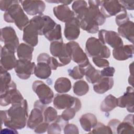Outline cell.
<instances>
[{
  "mask_svg": "<svg viewBox=\"0 0 134 134\" xmlns=\"http://www.w3.org/2000/svg\"><path fill=\"white\" fill-rule=\"evenodd\" d=\"M2 125L15 130L23 129L28 118V103L26 99L12 105L6 110L1 111Z\"/></svg>",
  "mask_w": 134,
  "mask_h": 134,
  "instance_id": "6da1fadb",
  "label": "cell"
},
{
  "mask_svg": "<svg viewBox=\"0 0 134 134\" xmlns=\"http://www.w3.org/2000/svg\"><path fill=\"white\" fill-rule=\"evenodd\" d=\"M4 20L9 23H14L20 30L29 23V19L20 5L19 1H16L4 14Z\"/></svg>",
  "mask_w": 134,
  "mask_h": 134,
  "instance_id": "7a4b0ae2",
  "label": "cell"
},
{
  "mask_svg": "<svg viewBox=\"0 0 134 134\" xmlns=\"http://www.w3.org/2000/svg\"><path fill=\"white\" fill-rule=\"evenodd\" d=\"M85 51L91 58H101L107 59L110 57L109 49L102 43L98 39L91 37L88 38L85 43Z\"/></svg>",
  "mask_w": 134,
  "mask_h": 134,
  "instance_id": "3957f363",
  "label": "cell"
},
{
  "mask_svg": "<svg viewBox=\"0 0 134 134\" xmlns=\"http://www.w3.org/2000/svg\"><path fill=\"white\" fill-rule=\"evenodd\" d=\"M50 52L52 56L57 58L62 66L66 65L71 61V49L67 43L63 41H54L50 44Z\"/></svg>",
  "mask_w": 134,
  "mask_h": 134,
  "instance_id": "277c9868",
  "label": "cell"
},
{
  "mask_svg": "<svg viewBox=\"0 0 134 134\" xmlns=\"http://www.w3.org/2000/svg\"><path fill=\"white\" fill-rule=\"evenodd\" d=\"M39 35H40V28L33 17L23 29V40L26 43L34 47L38 43Z\"/></svg>",
  "mask_w": 134,
  "mask_h": 134,
  "instance_id": "5b68a950",
  "label": "cell"
},
{
  "mask_svg": "<svg viewBox=\"0 0 134 134\" xmlns=\"http://www.w3.org/2000/svg\"><path fill=\"white\" fill-rule=\"evenodd\" d=\"M53 106L58 109L62 110L72 107L81 108L82 104L77 97L67 94H57L53 100Z\"/></svg>",
  "mask_w": 134,
  "mask_h": 134,
  "instance_id": "8992f818",
  "label": "cell"
},
{
  "mask_svg": "<svg viewBox=\"0 0 134 134\" xmlns=\"http://www.w3.org/2000/svg\"><path fill=\"white\" fill-rule=\"evenodd\" d=\"M23 95L17 89L15 83L12 81L9 88L0 95V105L6 106L10 104L20 103L24 100Z\"/></svg>",
  "mask_w": 134,
  "mask_h": 134,
  "instance_id": "52a82bcc",
  "label": "cell"
},
{
  "mask_svg": "<svg viewBox=\"0 0 134 134\" xmlns=\"http://www.w3.org/2000/svg\"><path fill=\"white\" fill-rule=\"evenodd\" d=\"M15 52L13 49L6 46L1 47L0 71H8L15 68L17 61Z\"/></svg>",
  "mask_w": 134,
  "mask_h": 134,
  "instance_id": "ba28073f",
  "label": "cell"
},
{
  "mask_svg": "<svg viewBox=\"0 0 134 134\" xmlns=\"http://www.w3.org/2000/svg\"><path fill=\"white\" fill-rule=\"evenodd\" d=\"M27 121V127L34 129L39 124L44 121L43 110L47 107V105L42 103L39 100H36L34 105Z\"/></svg>",
  "mask_w": 134,
  "mask_h": 134,
  "instance_id": "9c48e42d",
  "label": "cell"
},
{
  "mask_svg": "<svg viewBox=\"0 0 134 134\" xmlns=\"http://www.w3.org/2000/svg\"><path fill=\"white\" fill-rule=\"evenodd\" d=\"M32 88L42 103L47 105L52 102L54 97L53 92L43 82L39 80L35 81L32 83Z\"/></svg>",
  "mask_w": 134,
  "mask_h": 134,
  "instance_id": "30bf717a",
  "label": "cell"
},
{
  "mask_svg": "<svg viewBox=\"0 0 134 134\" xmlns=\"http://www.w3.org/2000/svg\"><path fill=\"white\" fill-rule=\"evenodd\" d=\"M98 39L104 44H107L113 48H116L123 44V41L119 35L112 30L101 29L98 31Z\"/></svg>",
  "mask_w": 134,
  "mask_h": 134,
  "instance_id": "8fae6325",
  "label": "cell"
},
{
  "mask_svg": "<svg viewBox=\"0 0 134 134\" xmlns=\"http://www.w3.org/2000/svg\"><path fill=\"white\" fill-rule=\"evenodd\" d=\"M68 44L71 49V59L76 63L79 66L85 67L90 63L87 55L77 42L71 41L69 42Z\"/></svg>",
  "mask_w": 134,
  "mask_h": 134,
  "instance_id": "7c38bea8",
  "label": "cell"
},
{
  "mask_svg": "<svg viewBox=\"0 0 134 134\" xmlns=\"http://www.w3.org/2000/svg\"><path fill=\"white\" fill-rule=\"evenodd\" d=\"M1 40L4 43V46L8 47L17 52L19 45V39L13 27L8 26L1 29Z\"/></svg>",
  "mask_w": 134,
  "mask_h": 134,
  "instance_id": "4fadbf2b",
  "label": "cell"
},
{
  "mask_svg": "<svg viewBox=\"0 0 134 134\" xmlns=\"http://www.w3.org/2000/svg\"><path fill=\"white\" fill-rule=\"evenodd\" d=\"M36 64L35 62L27 60L18 59L14 68L17 76L22 80L29 79L34 73Z\"/></svg>",
  "mask_w": 134,
  "mask_h": 134,
  "instance_id": "5bb4252c",
  "label": "cell"
},
{
  "mask_svg": "<svg viewBox=\"0 0 134 134\" xmlns=\"http://www.w3.org/2000/svg\"><path fill=\"white\" fill-rule=\"evenodd\" d=\"M100 10L106 18L117 15L126 9L119 1H100Z\"/></svg>",
  "mask_w": 134,
  "mask_h": 134,
  "instance_id": "9a60e30c",
  "label": "cell"
},
{
  "mask_svg": "<svg viewBox=\"0 0 134 134\" xmlns=\"http://www.w3.org/2000/svg\"><path fill=\"white\" fill-rule=\"evenodd\" d=\"M23 10L28 15H40L44 12L46 4L42 1H19Z\"/></svg>",
  "mask_w": 134,
  "mask_h": 134,
  "instance_id": "2e32d148",
  "label": "cell"
},
{
  "mask_svg": "<svg viewBox=\"0 0 134 134\" xmlns=\"http://www.w3.org/2000/svg\"><path fill=\"white\" fill-rule=\"evenodd\" d=\"M80 23L79 19L74 17L65 24L64 35L68 40L77 39L80 34Z\"/></svg>",
  "mask_w": 134,
  "mask_h": 134,
  "instance_id": "e0dca14e",
  "label": "cell"
},
{
  "mask_svg": "<svg viewBox=\"0 0 134 134\" xmlns=\"http://www.w3.org/2000/svg\"><path fill=\"white\" fill-rule=\"evenodd\" d=\"M133 88L128 86L126 92L123 95L117 98V106L121 108H126L128 111L133 113Z\"/></svg>",
  "mask_w": 134,
  "mask_h": 134,
  "instance_id": "ac0fdd59",
  "label": "cell"
},
{
  "mask_svg": "<svg viewBox=\"0 0 134 134\" xmlns=\"http://www.w3.org/2000/svg\"><path fill=\"white\" fill-rule=\"evenodd\" d=\"M53 12L54 15L58 19L65 23L75 17L73 10L65 5L61 4L54 7Z\"/></svg>",
  "mask_w": 134,
  "mask_h": 134,
  "instance_id": "d6986e66",
  "label": "cell"
},
{
  "mask_svg": "<svg viewBox=\"0 0 134 134\" xmlns=\"http://www.w3.org/2000/svg\"><path fill=\"white\" fill-rule=\"evenodd\" d=\"M133 54V45H122L113 50V57L118 61H124L131 58Z\"/></svg>",
  "mask_w": 134,
  "mask_h": 134,
  "instance_id": "ffe728a7",
  "label": "cell"
},
{
  "mask_svg": "<svg viewBox=\"0 0 134 134\" xmlns=\"http://www.w3.org/2000/svg\"><path fill=\"white\" fill-rule=\"evenodd\" d=\"M88 9L93 18L98 26L103 25L106 21V17L100 10V1H88Z\"/></svg>",
  "mask_w": 134,
  "mask_h": 134,
  "instance_id": "44dd1931",
  "label": "cell"
},
{
  "mask_svg": "<svg viewBox=\"0 0 134 134\" xmlns=\"http://www.w3.org/2000/svg\"><path fill=\"white\" fill-rule=\"evenodd\" d=\"M133 114L126 116L122 122H120L116 128V133H133L134 126Z\"/></svg>",
  "mask_w": 134,
  "mask_h": 134,
  "instance_id": "7402d4cb",
  "label": "cell"
},
{
  "mask_svg": "<svg viewBox=\"0 0 134 134\" xmlns=\"http://www.w3.org/2000/svg\"><path fill=\"white\" fill-rule=\"evenodd\" d=\"M134 23L131 20L127 22L118 26V34L123 38L127 39L132 43H133V34Z\"/></svg>",
  "mask_w": 134,
  "mask_h": 134,
  "instance_id": "603a6c76",
  "label": "cell"
},
{
  "mask_svg": "<svg viewBox=\"0 0 134 134\" xmlns=\"http://www.w3.org/2000/svg\"><path fill=\"white\" fill-rule=\"evenodd\" d=\"M114 85V79L111 77H102L100 80L94 84V91L97 94H104L111 89Z\"/></svg>",
  "mask_w": 134,
  "mask_h": 134,
  "instance_id": "cb8c5ba5",
  "label": "cell"
},
{
  "mask_svg": "<svg viewBox=\"0 0 134 134\" xmlns=\"http://www.w3.org/2000/svg\"><path fill=\"white\" fill-rule=\"evenodd\" d=\"M79 121L83 129L88 132H90L98 122L95 115L90 113L83 114L80 117Z\"/></svg>",
  "mask_w": 134,
  "mask_h": 134,
  "instance_id": "d4e9b609",
  "label": "cell"
},
{
  "mask_svg": "<svg viewBox=\"0 0 134 134\" xmlns=\"http://www.w3.org/2000/svg\"><path fill=\"white\" fill-rule=\"evenodd\" d=\"M51 70L49 65L46 62H38L34 69V74L40 79H47L51 74Z\"/></svg>",
  "mask_w": 134,
  "mask_h": 134,
  "instance_id": "484cf974",
  "label": "cell"
},
{
  "mask_svg": "<svg viewBox=\"0 0 134 134\" xmlns=\"http://www.w3.org/2000/svg\"><path fill=\"white\" fill-rule=\"evenodd\" d=\"M85 76L86 80L92 84L96 83L102 77L100 71L96 69L91 63L85 67Z\"/></svg>",
  "mask_w": 134,
  "mask_h": 134,
  "instance_id": "4316f807",
  "label": "cell"
},
{
  "mask_svg": "<svg viewBox=\"0 0 134 134\" xmlns=\"http://www.w3.org/2000/svg\"><path fill=\"white\" fill-rule=\"evenodd\" d=\"M34 50L33 47L26 43H21L19 44L17 50V57L19 59L31 61Z\"/></svg>",
  "mask_w": 134,
  "mask_h": 134,
  "instance_id": "83f0119b",
  "label": "cell"
},
{
  "mask_svg": "<svg viewBox=\"0 0 134 134\" xmlns=\"http://www.w3.org/2000/svg\"><path fill=\"white\" fill-rule=\"evenodd\" d=\"M68 121L63 119L61 115L58 116L56 119L49 124L47 132L51 134H59L61 133L62 130H63L65 126L68 124Z\"/></svg>",
  "mask_w": 134,
  "mask_h": 134,
  "instance_id": "f1b7e54d",
  "label": "cell"
},
{
  "mask_svg": "<svg viewBox=\"0 0 134 134\" xmlns=\"http://www.w3.org/2000/svg\"><path fill=\"white\" fill-rule=\"evenodd\" d=\"M72 85L70 80L65 77L58 78L54 85L55 90L59 94H63L68 92L71 88Z\"/></svg>",
  "mask_w": 134,
  "mask_h": 134,
  "instance_id": "f546056e",
  "label": "cell"
},
{
  "mask_svg": "<svg viewBox=\"0 0 134 134\" xmlns=\"http://www.w3.org/2000/svg\"><path fill=\"white\" fill-rule=\"evenodd\" d=\"M117 98L111 94L108 95L102 101L100 105V109L102 111L108 113L117 106Z\"/></svg>",
  "mask_w": 134,
  "mask_h": 134,
  "instance_id": "4dcf8cb0",
  "label": "cell"
},
{
  "mask_svg": "<svg viewBox=\"0 0 134 134\" xmlns=\"http://www.w3.org/2000/svg\"><path fill=\"white\" fill-rule=\"evenodd\" d=\"M73 90L76 95L79 96H83L88 92L89 85L85 81L80 80L74 83Z\"/></svg>",
  "mask_w": 134,
  "mask_h": 134,
  "instance_id": "1f68e13d",
  "label": "cell"
},
{
  "mask_svg": "<svg viewBox=\"0 0 134 134\" xmlns=\"http://www.w3.org/2000/svg\"><path fill=\"white\" fill-rule=\"evenodd\" d=\"M44 36L46 39L51 42L54 41H63L61 25L57 24L53 29L51 30Z\"/></svg>",
  "mask_w": 134,
  "mask_h": 134,
  "instance_id": "d6a6232c",
  "label": "cell"
},
{
  "mask_svg": "<svg viewBox=\"0 0 134 134\" xmlns=\"http://www.w3.org/2000/svg\"><path fill=\"white\" fill-rule=\"evenodd\" d=\"M1 72V92L0 94L5 92L9 87L12 81L10 74L7 71Z\"/></svg>",
  "mask_w": 134,
  "mask_h": 134,
  "instance_id": "836d02e7",
  "label": "cell"
},
{
  "mask_svg": "<svg viewBox=\"0 0 134 134\" xmlns=\"http://www.w3.org/2000/svg\"><path fill=\"white\" fill-rule=\"evenodd\" d=\"M44 121L49 124L54 121L58 117V113L57 110L51 106H47L43 110Z\"/></svg>",
  "mask_w": 134,
  "mask_h": 134,
  "instance_id": "e575fe53",
  "label": "cell"
},
{
  "mask_svg": "<svg viewBox=\"0 0 134 134\" xmlns=\"http://www.w3.org/2000/svg\"><path fill=\"white\" fill-rule=\"evenodd\" d=\"M68 73L72 79L80 80L85 76V67H81L79 65L75 66L72 69L69 70Z\"/></svg>",
  "mask_w": 134,
  "mask_h": 134,
  "instance_id": "d590c367",
  "label": "cell"
},
{
  "mask_svg": "<svg viewBox=\"0 0 134 134\" xmlns=\"http://www.w3.org/2000/svg\"><path fill=\"white\" fill-rule=\"evenodd\" d=\"M92 133H113L111 129L108 126L103 123L97 122L96 125L90 132Z\"/></svg>",
  "mask_w": 134,
  "mask_h": 134,
  "instance_id": "8d00e7d4",
  "label": "cell"
},
{
  "mask_svg": "<svg viewBox=\"0 0 134 134\" xmlns=\"http://www.w3.org/2000/svg\"><path fill=\"white\" fill-rule=\"evenodd\" d=\"M80 110V108L76 107L66 108L63 111L61 116L63 119L69 121L70 120L73 119L76 113Z\"/></svg>",
  "mask_w": 134,
  "mask_h": 134,
  "instance_id": "74e56055",
  "label": "cell"
},
{
  "mask_svg": "<svg viewBox=\"0 0 134 134\" xmlns=\"http://www.w3.org/2000/svg\"><path fill=\"white\" fill-rule=\"evenodd\" d=\"M129 20V18L128 17L126 9L123 10L117 15H116L115 18V21L118 26L123 24L124 23Z\"/></svg>",
  "mask_w": 134,
  "mask_h": 134,
  "instance_id": "f35d334b",
  "label": "cell"
},
{
  "mask_svg": "<svg viewBox=\"0 0 134 134\" xmlns=\"http://www.w3.org/2000/svg\"><path fill=\"white\" fill-rule=\"evenodd\" d=\"M92 60L95 65L98 68H105L109 65V61L104 58L95 57L92 58Z\"/></svg>",
  "mask_w": 134,
  "mask_h": 134,
  "instance_id": "ab89813d",
  "label": "cell"
},
{
  "mask_svg": "<svg viewBox=\"0 0 134 134\" xmlns=\"http://www.w3.org/2000/svg\"><path fill=\"white\" fill-rule=\"evenodd\" d=\"M64 133L65 134H71V133H75L78 134L79 133V129L77 127L72 124H67L64 129Z\"/></svg>",
  "mask_w": 134,
  "mask_h": 134,
  "instance_id": "60d3db41",
  "label": "cell"
},
{
  "mask_svg": "<svg viewBox=\"0 0 134 134\" xmlns=\"http://www.w3.org/2000/svg\"><path fill=\"white\" fill-rule=\"evenodd\" d=\"M115 72V69L112 66H107L104 68L102 71H100V73L102 77H111L114 76Z\"/></svg>",
  "mask_w": 134,
  "mask_h": 134,
  "instance_id": "b9f144b4",
  "label": "cell"
},
{
  "mask_svg": "<svg viewBox=\"0 0 134 134\" xmlns=\"http://www.w3.org/2000/svg\"><path fill=\"white\" fill-rule=\"evenodd\" d=\"M47 63L49 65L52 70H55L58 67L62 66V65L59 62V61L53 57H50Z\"/></svg>",
  "mask_w": 134,
  "mask_h": 134,
  "instance_id": "7bdbcfd3",
  "label": "cell"
},
{
  "mask_svg": "<svg viewBox=\"0 0 134 134\" xmlns=\"http://www.w3.org/2000/svg\"><path fill=\"white\" fill-rule=\"evenodd\" d=\"M49 125V123L46 121H43L40 124H39L38 126H37L34 129V131L36 133H44L46 131H47Z\"/></svg>",
  "mask_w": 134,
  "mask_h": 134,
  "instance_id": "ee69618b",
  "label": "cell"
},
{
  "mask_svg": "<svg viewBox=\"0 0 134 134\" xmlns=\"http://www.w3.org/2000/svg\"><path fill=\"white\" fill-rule=\"evenodd\" d=\"M16 1H0V8L2 11H6Z\"/></svg>",
  "mask_w": 134,
  "mask_h": 134,
  "instance_id": "f6af8a7d",
  "label": "cell"
},
{
  "mask_svg": "<svg viewBox=\"0 0 134 134\" xmlns=\"http://www.w3.org/2000/svg\"><path fill=\"white\" fill-rule=\"evenodd\" d=\"M120 4L128 10H133L134 1H119Z\"/></svg>",
  "mask_w": 134,
  "mask_h": 134,
  "instance_id": "bcb514c9",
  "label": "cell"
},
{
  "mask_svg": "<svg viewBox=\"0 0 134 134\" xmlns=\"http://www.w3.org/2000/svg\"><path fill=\"white\" fill-rule=\"evenodd\" d=\"M50 55L46 53H41L37 57V62H46L47 63Z\"/></svg>",
  "mask_w": 134,
  "mask_h": 134,
  "instance_id": "7dc6e473",
  "label": "cell"
},
{
  "mask_svg": "<svg viewBox=\"0 0 134 134\" xmlns=\"http://www.w3.org/2000/svg\"><path fill=\"white\" fill-rule=\"evenodd\" d=\"M120 122V121L118 119H113L110 120L108 122L107 125L111 129L113 132L114 133V131H116V128ZM115 133H116V131H115Z\"/></svg>",
  "mask_w": 134,
  "mask_h": 134,
  "instance_id": "c3c4849f",
  "label": "cell"
},
{
  "mask_svg": "<svg viewBox=\"0 0 134 134\" xmlns=\"http://www.w3.org/2000/svg\"><path fill=\"white\" fill-rule=\"evenodd\" d=\"M49 3H61L63 5H68L70 4L72 1H47Z\"/></svg>",
  "mask_w": 134,
  "mask_h": 134,
  "instance_id": "681fc988",
  "label": "cell"
}]
</instances>
